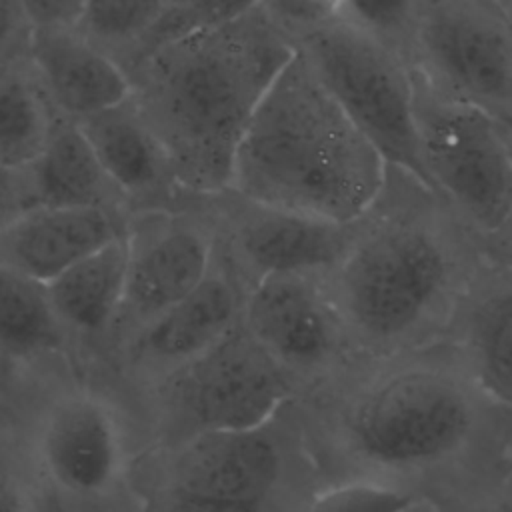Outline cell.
Masks as SVG:
<instances>
[{"label":"cell","mask_w":512,"mask_h":512,"mask_svg":"<svg viewBox=\"0 0 512 512\" xmlns=\"http://www.w3.org/2000/svg\"><path fill=\"white\" fill-rule=\"evenodd\" d=\"M488 252L484 240L428 184L388 166L354 244L328 274L350 334L376 348L448 338Z\"/></svg>","instance_id":"cell-1"},{"label":"cell","mask_w":512,"mask_h":512,"mask_svg":"<svg viewBox=\"0 0 512 512\" xmlns=\"http://www.w3.org/2000/svg\"><path fill=\"white\" fill-rule=\"evenodd\" d=\"M296 50L258 6L160 46L128 74L184 190H228L242 136Z\"/></svg>","instance_id":"cell-2"},{"label":"cell","mask_w":512,"mask_h":512,"mask_svg":"<svg viewBox=\"0 0 512 512\" xmlns=\"http://www.w3.org/2000/svg\"><path fill=\"white\" fill-rule=\"evenodd\" d=\"M388 162L296 50L236 150L230 190L250 200L350 224L378 200Z\"/></svg>","instance_id":"cell-3"},{"label":"cell","mask_w":512,"mask_h":512,"mask_svg":"<svg viewBox=\"0 0 512 512\" xmlns=\"http://www.w3.org/2000/svg\"><path fill=\"white\" fill-rule=\"evenodd\" d=\"M348 436L380 468L444 476L454 504L512 474L506 408L480 388L450 338L364 394L348 416Z\"/></svg>","instance_id":"cell-4"},{"label":"cell","mask_w":512,"mask_h":512,"mask_svg":"<svg viewBox=\"0 0 512 512\" xmlns=\"http://www.w3.org/2000/svg\"><path fill=\"white\" fill-rule=\"evenodd\" d=\"M410 70L418 146L430 182L488 240L512 212V152L488 110L440 92Z\"/></svg>","instance_id":"cell-5"},{"label":"cell","mask_w":512,"mask_h":512,"mask_svg":"<svg viewBox=\"0 0 512 512\" xmlns=\"http://www.w3.org/2000/svg\"><path fill=\"white\" fill-rule=\"evenodd\" d=\"M296 48L388 166L434 190L418 146L410 64L346 20L308 34Z\"/></svg>","instance_id":"cell-6"},{"label":"cell","mask_w":512,"mask_h":512,"mask_svg":"<svg viewBox=\"0 0 512 512\" xmlns=\"http://www.w3.org/2000/svg\"><path fill=\"white\" fill-rule=\"evenodd\" d=\"M410 68L452 98L512 116V28L494 0H422Z\"/></svg>","instance_id":"cell-7"},{"label":"cell","mask_w":512,"mask_h":512,"mask_svg":"<svg viewBox=\"0 0 512 512\" xmlns=\"http://www.w3.org/2000/svg\"><path fill=\"white\" fill-rule=\"evenodd\" d=\"M218 240L210 194L128 214L126 288L118 324L132 334L192 294L208 276Z\"/></svg>","instance_id":"cell-8"},{"label":"cell","mask_w":512,"mask_h":512,"mask_svg":"<svg viewBox=\"0 0 512 512\" xmlns=\"http://www.w3.org/2000/svg\"><path fill=\"white\" fill-rule=\"evenodd\" d=\"M172 398L200 432H256L286 400L284 364L242 324L174 374Z\"/></svg>","instance_id":"cell-9"},{"label":"cell","mask_w":512,"mask_h":512,"mask_svg":"<svg viewBox=\"0 0 512 512\" xmlns=\"http://www.w3.org/2000/svg\"><path fill=\"white\" fill-rule=\"evenodd\" d=\"M216 246L246 290L274 274L332 272L354 244L360 220L338 224L268 206L234 190L210 194Z\"/></svg>","instance_id":"cell-10"},{"label":"cell","mask_w":512,"mask_h":512,"mask_svg":"<svg viewBox=\"0 0 512 512\" xmlns=\"http://www.w3.org/2000/svg\"><path fill=\"white\" fill-rule=\"evenodd\" d=\"M278 472V450L260 430L200 432L176 460L172 512H262Z\"/></svg>","instance_id":"cell-11"},{"label":"cell","mask_w":512,"mask_h":512,"mask_svg":"<svg viewBox=\"0 0 512 512\" xmlns=\"http://www.w3.org/2000/svg\"><path fill=\"white\" fill-rule=\"evenodd\" d=\"M328 274H274L248 292L242 324L282 364H318L340 346L348 332Z\"/></svg>","instance_id":"cell-12"},{"label":"cell","mask_w":512,"mask_h":512,"mask_svg":"<svg viewBox=\"0 0 512 512\" xmlns=\"http://www.w3.org/2000/svg\"><path fill=\"white\" fill-rule=\"evenodd\" d=\"M80 206L128 212L126 198L102 168L82 128L62 120L36 160L2 170V224L38 208Z\"/></svg>","instance_id":"cell-13"},{"label":"cell","mask_w":512,"mask_h":512,"mask_svg":"<svg viewBox=\"0 0 512 512\" xmlns=\"http://www.w3.org/2000/svg\"><path fill=\"white\" fill-rule=\"evenodd\" d=\"M128 212L102 206L38 208L2 224L0 266L50 284L126 236Z\"/></svg>","instance_id":"cell-14"},{"label":"cell","mask_w":512,"mask_h":512,"mask_svg":"<svg viewBox=\"0 0 512 512\" xmlns=\"http://www.w3.org/2000/svg\"><path fill=\"white\" fill-rule=\"evenodd\" d=\"M28 60L62 120H84L134 94L124 68L78 28H32Z\"/></svg>","instance_id":"cell-15"},{"label":"cell","mask_w":512,"mask_h":512,"mask_svg":"<svg viewBox=\"0 0 512 512\" xmlns=\"http://www.w3.org/2000/svg\"><path fill=\"white\" fill-rule=\"evenodd\" d=\"M102 168L126 198L128 212L178 206L184 190L168 154L146 122L134 94L78 124Z\"/></svg>","instance_id":"cell-16"},{"label":"cell","mask_w":512,"mask_h":512,"mask_svg":"<svg viewBox=\"0 0 512 512\" xmlns=\"http://www.w3.org/2000/svg\"><path fill=\"white\" fill-rule=\"evenodd\" d=\"M246 296V286L216 246L204 282L132 334L134 356L180 366L190 362L240 324Z\"/></svg>","instance_id":"cell-17"},{"label":"cell","mask_w":512,"mask_h":512,"mask_svg":"<svg viewBox=\"0 0 512 512\" xmlns=\"http://www.w3.org/2000/svg\"><path fill=\"white\" fill-rule=\"evenodd\" d=\"M40 456L50 478L68 492H104L120 468V432L114 414L94 396L62 398L44 420Z\"/></svg>","instance_id":"cell-18"},{"label":"cell","mask_w":512,"mask_h":512,"mask_svg":"<svg viewBox=\"0 0 512 512\" xmlns=\"http://www.w3.org/2000/svg\"><path fill=\"white\" fill-rule=\"evenodd\" d=\"M448 338L480 388L512 410V268L490 256L476 274Z\"/></svg>","instance_id":"cell-19"},{"label":"cell","mask_w":512,"mask_h":512,"mask_svg":"<svg viewBox=\"0 0 512 512\" xmlns=\"http://www.w3.org/2000/svg\"><path fill=\"white\" fill-rule=\"evenodd\" d=\"M126 288V242L116 240L48 284L66 332L96 336L118 324Z\"/></svg>","instance_id":"cell-20"},{"label":"cell","mask_w":512,"mask_h":512,"mask_svg":"<svg viewBox=\"0 0 512 512\" xmlns=\"http://www.w3.org/2000/svg\"><path fill=\"white\" fill-rule=\"evenodd\" d=\"M62 122L28 54L2 58L0 72V164L14 170L36 160Z\"/></svg>","instance_id":"cell-21"},{"label":"cell","mask_w":512,"mask_h":512,"mask_svg":"<svg viewBox=\"0 0 512 512\" xmlns=\"http://www.w3.org/2000/svg\"><path fill=\"white\" fill-rule=\"evenodd\" d=\"M0 340L12 358H32L58 352L66 344L48 284L0 266Z\"/></svg>","instance_id":"cell-22"},{"label":"cell","mask_w":512,"mask_h":512,"mask_svg":"<svg viewBox=\"0 0 512 512\" xmlns=\"http://www.w3.org/2000/svg\"><path fill=\"white\" fill-rule=\"evenodd\" d=\"M170 8V0H86L78 30L122 68Z\"/></svg>","instance_id":"cell-23"},{"label":"cell","mask_w":512,"mask_h":512,"mask_svg":"<svg viewBox=\"0 0 512 512\" xmlns=\"http://www.w3.org/2000/svg\"><path fill=\"white\" fill-rule=\"evenodd\" d=\"M422 0H344L342 20L376 38L410 64Z\"/></svg>","instance_id":"cell-24"},{"label":"cell","mask_w":512,"mask_h":512,"mask_svg":"<svg viewBox=\"0 0 512 512\" xmlns=\"http://www.w3.org/2000/svg\"><path fill=\"white\" fill-rule=\"evenodd\" d=\"M262 0H198L188 6H172L154 26V30L144 38L134 56L124 66L126 74H130L144 58H148L160 46L200 28L218 26L232 22L254 8L260 6Z\"/></svg>","instance_id":"cell-25"},{"label":"cell","mask_w":512,"mask_h":512,"mask_svg":"<svg viewBox=\"0 0 512 512\" xmlns=\"http://www.w3.org/2000/svg\"><path fill=\"white\" fill-rule=\"evenodd\" d=\"M422 500L414 490L380 482H346L318 494L306 512H414Z\"/></svg>","instance_id":"cell-26"},{"label":"cell","mask_w":512,"mask_h":512,"mask_svg":"<svg viewBox=\"0 0 512 512\" xmlns=\"http://www.w3.org/2000/svg\"><path fill=\"white\" fill-rule=\"evenodd\" d=\"M344 0H262L264 16L294 44L342 20Z\"/></svg>","instance_id":"cell-27"},{"label":"cell","mask_w":512,"mask_h":512,"mask_svg":"<svg viewBox=\"0 0 512 512\" xmlns=\"http://www.w3.org/2000/svg\"><path fill=\"white\" fill-rule=\"evenodd\" d=\"M32 28H76L86 0H18Z\"/></svg>","instance_id":"cell-28"},{"label":"cell","mask_w":512,"mask_h":512,"mask_svg":"<svg viewBox=\"0 0 512 512\" xmlns=\"http://www.w3.org/2000/svg\"><path fill=\"white\" fill-rule=\"evenodd\" d=\"M452 512H512V474L458 500Z\"/></svg>","instance_id":"cell-29"},{"label":"cell","mask_w":512,"mask_h":512,"mask_svg":"<svg viewBox=\"0 0 512 512\" xmlns=\"http://www.w3.org/2000/svg\"><path fill=\"white\" fill-rule=\"evenodd\" d=\"M484 246L492 260L512 268V212L508 214L504 224L498 228V232L492 234L488 240H484Z\"/></svg>","instance_id":"cell-30"},{"label":"cell","mask_w":512,"mask_h":512,"mask_svg":"<svg viewBox=\"0 0 512 512\" xmlns=\"http://www.w3.org/2000/svg\"><path fill=\"white\" fill-rule=\"evenodd\" d=\"M0 512H22V502L16 486H10L8 482L2 484V500H0Z\"/></svg>","instance_id":"cell-31"},{"label":"cell","mask_w":512,"mask_h":512,"mask_svg":"<svg viewBox=\"0 0 512 512\" xmlns=\"http://www.w3.org/2000/svg\"><path fill=\"white\" fill-rule=\"evenodd\" d=\"M494 118L498 122V128H500L510 152H512V116H494Z\"/></svg>","instance_id":"cell-32"},{"label":"cell","mask_w":512,"mask_h":512,"mask_svg":"<svg viewBox=\"0 0 512 512\" xmlns=\"http://www.w3.org/2000/svg\"><path fill=\"white\" fill-rule=\"evenodd\" d=\"M494 2L500 8V12L504 14V18L508 20V24L512 26V0H494Z\"/></svg>","instance_id":"cell-33"},{"label":"cell","mask_w":512,"mask_h":512,"mask_svg":"<svg viewBox=\"0 0 512 512\" xmlns=\"http://www.w3.org/2000/svg\"><path fill=\"white\" fill-rule=\"evenodd\" d=\"M506 428H508V444L512 452V410L510 408H506Z\"/></svg>","instance_id":"cell-34"},{"label":"cell","mask_w":512,"mask_h":512,"mask_svg":"<svg viewBox=\"0 0 512 512\" xmlns=\"http://www.w3.org/2000/svg\"><path fill=\"white\" fill-rule=\"evenodd\" d=\"M194 2H198V0H170L172 6H188V4H194Z\"/></svg>","instance_id":"cell-35"},{"label":"cell","mask_w":512,"mask_h":512,"mask_svg":"<svg viewBox=\"0 0 512 512\" xmlns=\"http://www.w3.org/2000/svg\"><path fill=\"white\" fill-rule=\"evenodd\" d=\"M426 512H438V508H436V504H432V502H428V508H426Z\"/></svg>","instance_id":"cell-36"},{"label":"cell","mask_w":512,"mask_h":512,"mask_svg":"<svg viewBox=\"0 0 512 512\" xmlns=\"http://www.w3.org/2000/svg\"><path fill=\"white\" fill-rule=\"evenodd\" d=\"M510 28H512V26H510Z\"/></svg>","instance_id":"cell-37"}]
</instances>
